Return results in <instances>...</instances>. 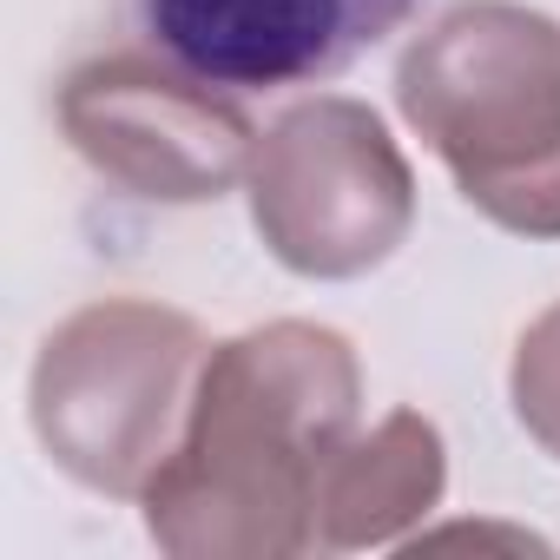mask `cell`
Returning <instances> with one entry per match:
<instances>
[{
	"label": "cell",
	"instance_id": "6da1fadb",
	"mask_svg": "<svg viewBox=\"0 0 560 560\" xmlns=\"http://www.w3.org/2000/svg\"><path fill=\"white\" fill-rule=\"evenodd\" d=\"M363 376L337 330L270 324L205 357L185 435L152 475L145 527L165 553H311L317 488L357 435Z\"/></svg>",
	"mask_w": 560,
	"mask_h": 560
},
{
	"label": "cell",
	"instance_id": "7a4b0ae2",
	"mask_svg": "<svg viewBox=\"0 0 560 560\" xmlns=\"http://www.w3.org/2000/svg\"><path fill=\"white\" fill-rule=\"evenodd\" d=\"M396 106L462 198L514 237H560V27L455 0L396 67Z\"/></svg>",
	"mask_w": 560,
	"mask_h": 560
},
{
	"label": "cell",
	"instance_id": "3957f363",
	"mask_svg": "<svg viewBox=\"0 0 560 560\" xmlns=\"http://www.w3.org/2000/svg\"><path fill=\"white\" fill-rule=\"evenodd\" d=\"M205 357V330L165 304L106 298L73 311L34 363L40 448L93 494H145L185 435Z\"/></svg>",
	"mask_w": 560,
	"mask_h": 560
},
{
	"label": "cell",
	"instance_id": "277c9868",
	"mask_svg": "<svg viewBox=\"0 0 560 560\" xmlns=\"http://www.w3.org/2000/svg\"><path fill=\"white\" fill-rule=\"evenodd\" d=\"M250 218L298 277H363L416 224V178L363 100H311L250 152Z\"/></svg>",
	"mask_w": 560,
	"mask_h": 560
},
{
	"label": "cell",
	"instance_id": "5b68a950",
	"mask_svg": "<svg viewBox=\"0 0 560 560\" xmlns=\"http://www.w3.org/2000/svg\"><path fill=\"white\" fill-rule=\"evenodd\" d=\"M60 132L100 178L159 205L231 191L257 152L244 113L165 54H106L73 67L60 86Z\"/></svg>",
	"mask_w": 560,
	"mask_h": 560
},
{
	"label": "cell",
	"instance_id": "8992f818",
	"mask_svg": "<svg viewBox=\"0 0 560 560\" xmlns=\"http://www.w3.org/2000/svg\"><path fill=\"white\" fill-rule=\"evenodd\" d=\"M139 34L218 93L337 80L383 47L416 0H132Z\"/></svg>",
	"mask_w": 560,
	"mask_h": 560
},
{
	"label": "cell",
	"instance_id": "52a82bcc",
	"mask_svg": "<svg viewBox=\"0 0 560 560\" xmlns=\"http://www.w3.org/2000/svg\"><path fill=\"white\" fill-rule=\"evenodd\" d=\"M448 462L435 422L389 409L376 429H357L317 488V547H383L442 501Z\"/></svg>",
	"mask_w": 560,
	"mask_h": 560
},
{
	"label": "cell",
	"instance_id": "ba28073f",
	"mask_svg": "<svg viewBox=\"0 0 560 560\" xmlns=\"http://www.w3.org/2000/svg\"><path fill=\"white\" fill-rule=\"evenodd\" d=\"M514 416L527 422V435L560 455V304L521 337L514 357Z\"/></svg>",
	"mask_w": 560,
	"mask_h": 560
}]
</instances>
